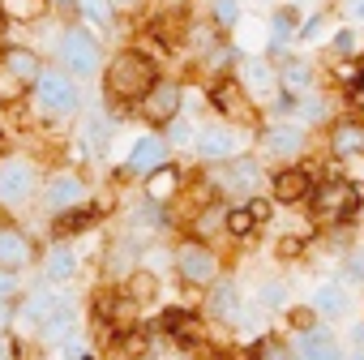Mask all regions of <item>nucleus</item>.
I'll return each mask as SVG.
<instances>
[{
	"label": "nucleus",
	"mask_w": 364,
	"mask_h": 360,
	"mask_svg": "<svg viewBox=\"0 0 364 360\" xmlns=\"http://www.w3.org/2000/svg\"><path fill=\"white\" fill-rule=\"evenodd\" d=\"M159 78H163V60L150 56L141 43L116 48V52L103 60V73H99L103 103H107L112 112H133V107L154 90Z\"/></svg>",
	"instance_id": "1"
},
{
	"label": "nucleus",
	"mask_w": 364,
	"mask_h": 360,
	"mask_svg": "<svg viewBox=\"0 0 364 360\" xmlns=\"http://www.w3.org/2000/svg\"><path fill=\"white\" fill-rule=\"evenodd\" d=\"M198 180L223 202V206H236V202H249L257 194H266V180H270V163L257 154V150H245L228 163H215V167H198Z\"/></svg>",
	"instance_id": "2"
},
{
	"label": "nucleus",
	"mask_w": 364,
	"mask_h": 360,
	"mask_svg": "<svg viewBox=\"0 0 364 360\" xmlns=\"http://www.w3.org/2000/svg\"><path fill=\"white\" fill-rule=\"evenodd\" d=\"M103 43H99V35L95 31H86L82 22H65L60 31H56V48H52V65L56 69H65L69 78H77V82H95L99 73H103Z\"/></svg>",
	"instance_id": "3"
},
{
	"label": "nucleus",
	"mask_w": 364,
	"mask_h": 360,
	"mask_svg": "<svg viewBox=\"0 0 364 360\" xmlns=\"http://www.w3.org/2000/svg\"><path fill=\"white\" fill-rule=\"evenodd\" d=\"M223 253L215 240H198V236H176L171 240V270L189 292H206L210 283L223 279Z\"/></svg>",
	"instance_id": "4"
},
{
	"label": "nucleus",
	"mask_w": 364,
	"mask_h": 360,
	"mask_svg": "<svg viewBox=\"0 0 364 360\" xmlns=\"http://www.w3.org/2000/svg\"><path fill=\"white\" fill-rule=\"evenodd\" d=\"M31 103H35V112H39L43 120L69 125V120H77V116L86 112V90H82L77 78H69L65 69L48 65L43 78H39L35 90H31Z\"/></svg>",
	"instance_id": "5"
},
{
	"label": "nucleus",
	"mask_w": 364,
	"mask_h": 360,
	"mask_svg": "<svg viewBox=\"0 0 364 360\" xmlns=\"http://www.w3.org/2000/svg\"><path fill=\"white\" fill-rule=\"evenodd\" d=\"M245 150H253V129H240V125H228V120H198V137H193V150H189L198 167L228 163Z\"/></svg>",
	"instance_id": "6"
},
{
	"label": "nucleus",
	"mask_w": 364,
	"mask_h": 360,
	"mask_svg": "<svg viewBox=\"0 0 364 360\" xmlns=\"http://www.w3.org/2000/svg\"><path fill=\"white\" fill-rule=\"evenodd\" d=\"M309 146H313V133L304 125H296V120H262L257 133H253V150L274 167L300 163L309 154Z\"/></svg>",
	"instance_id": "7"
},
{
	"label": "nucleus",
	"mask_w": 364,
	"mask_h": 360,
	"mask_svg": "<svg viewBox=\"0 0 364 360\" xmlns=\"http://www.w3.org/2000/svg\"><path fill=\"white\" fill-rule=\"evenodd\" d=\"M39 194V163L31 154H0V215H18Z\"/></svg>",
	"instance_id": "8"
},
{
	"label": "nucleus",
	"mask_w": 364,
	"mask_h": 360,
	"mask_svg": "<svg viewBox=\"0 0 364 360\" xmlns=\"http://www.w3.org/2000/svg\"><path fill=\"white\" fill-rule=\"evenodd\" d=\"M202 90H206V112H210L215 120H228V125H240V129H253V133H257L262 112H257V103L245 95V86H240L236 73L215 78V82H206Z\"/></svg>",
	"instance_id": "9"
},
{
	"label": "nucleus",
	"mask_w": 364,
	"mask_h": 360,
	"mask_svg": "<svg viewBox=\"0 0 364 360\" xmlns=\"http://www.w3.org/2000/svg\"><path fill=\"white\" fill-rule=\"evenodd\" d=\"M90 198H95V189H90V176L82 167H56L39 185V206L48 211V219H56L65 211H77Z\"/></svg>",
	"instance_id": "10"
},
{
	"label": "nucleus",
	"mask_w": 364,
	"mask_h": 360,
	"mask_svg": "<svg viewBox=\"0 0 364 360\" xmlns=\"http://www.w3.org/2000/svg\"><path fill=\"white\" fill-rule=\"evenodd\" d=\"M317 180H321V176L313 171L309 159H300V163H283V167H270L266 198H270L274 206H287V211L309 206V198H313V189H317Z\"/></svg>",
	"instance_id": "11"
},
{
	"label": "nucleus",
	"mask_w": 364,
	"mask_h": 360,
	"mask_svg": "<svg viewBox=\"0 0 364 360\" xmlns=\"http://www.w3.org/2000/svg\"><path fill=\"white\" fill-rule=\"evenodd\" d=\"M133 116H137L150 133L167 129L176 116H185V82H176V78H159V82H154V90L133 107Z\"/></svg>",
	"instance_id": "12"
},
{
	"label": "nucleus",
	"mask_w": 364,
	"mask_h": 360,
	"mask_svg": "<svg viewBox=\"0 0 364 360\" xmlns=\"http://www.w3.org/2000/svg\"><path fill=\"white\" fill-rule=\"evenodd\" d=\"M189 180H193V167H189V163L167 159V163H163V167H154L146 180H137V189H141V202H154V206H176L180 198H185Z\"/></svg>",
	"instance_id": "13"
},
{
	"label": "nucleus",
	"mask_w": 364,
	"mask_h": 360,
	"mask_svg": "<svg viewBox=\"0 0 364 360\" xmlns=\"http://www.w3.org/2000/svg\"><path fill=\"white\" fill-rule=\"evenodd\" d=\"M270 219H274V202H270L266 194H257V198H249V202H236V206L223 211V240L249 245Z\"/></svg>",
	"instance_id": "14"
},
{
	"label": "nucleus",
	"mask_w": 364,
	"mask_h": 360,
	"mask_svg": "<svg viewBox=\"0 0 364 360\" xmlns=\"http://www.w3.org/2000/svg\"><path fill=\"white\" fill-rule=\"evenodd\" d=\"M326 159H334V163L364 159V112H338L326 125Z\"/></svg>",
	"instance_id": "15"
},
{
	"label": "nucleus",
	"mask_w": 364,
	"mask_h": 360,
	"mask_svg": "<svg viewBox=\"0 0 364 360\" xmlns=\"http://www.w3.org/2000/svg\"><path fill=\"white\" fill-rule=\"evenodd\" d=\"M73 339H82V305L73 296H60V305L52 309V317L35 330V347L39 351H60Z\"/></svg>",
	"instance_id": "16"
},
{
	"label": "nucleus",
	"mask_w": 364,
	"mask_h": 360,
	"mask_svg": "<svg viewBox=\"0 0 364 360\" xmlns=\"http://www.w3.org/2000/svg\"><path fill=\"white\" fill-rule=\"evenodd\" d=\"M245 305H249V300H245L240 283H236L232 275H223L219 283H210V287L202 292V309H198V313H202L206 322H215V326H228V330H232V326H236V317L245 313Z\"/></svg>",
	"instance_id": "17"
},
{
	"label": "nucleus",
	"mask_w": 364,
	"mask_h": 360,
	"mask_svg": "<svg viewBox=\"0 0 364 360\" xmlns=\"http://www.w3.org/2000/svg\"><path fill=\"white\" fill-rule=\"evenodd\" d=\"M60 296H65V287H52V283H43V279L26 283V292L18 296V322H14V334H22V330L35 334V330L52 317V309L60 305Z\"/></svg>",
	"instance_id": "18"
},
{
	"label": "nucleus",
	"mask_w": 364,
	"mask_h": 360,
	"mask_svg": "<svg viewBox=\"0 0 364 360\" xmlns=\"http://www.w3.org/2000/svg\"><path fill=\"white\" fill-rule=\"evenodd\" d=\"M236 78H240L245 95L257 103V112H266V107H270V99L279 95V65H274L270 56H240Z\"/></svg>",
	"instance_id": "19"
},
{
	"label": "nucleus",
	"mask_w": 364,
	"mask_h": 360,
	"mask_svg": "<svg viewBox=\"0 0 364 360\" xmlns=\"http://www.w3.org/2000/svg\"><path fill=\"white\" fill-rule=\"evenodd\" d=\"M82 275V253L73 249V240H52L48 249H39V279L52 287H69Z\"/></svg>",
	"instance_id": "20"
},
{
	"label": "nucleus",
	"mask_w": 364,
	"mask_h": 360,
	"mask_svg": "<svg viewBox=\"0 0 364 360\" xmlns=\"http://www.w3.org/2000/svg\"><path fill=\"white\" fill-rule=\"evenodd\" d=\"M309 309L317 313V322H347V317H355V292L347 287V283H338V279H321L313 292H309Z\"/></svg>",
	"instance_id": "21"
},
{
	"label": "nucleus",
	"mask_w": 364,
	"mask_h": 360,
	"mask_svg": "<svg viewBox=\"0 0 364 360\" xmlns=\"http://www.w3.org/2000/svg\"><path fill=\"white\" fill-rule=\"evenodd\" d=\"M274 65H279V90H283V95L304 99V95L321 90V65H317V60H309V56H300V52H287V56H279Z\"/></svg>",
	"instance_id": "22"
},
{
	"label": "nucleus",
	"mask_w": 364,
	"mask_h": 360,
	"mask_svg": "<svg viewBox=\"0 0 364 360\" xmlns=\"http://www.w3.org/2000/svg\"><path fill=\"white\" fill-rule=\"evenodd\" d=\"M287 339H291V356H296V360H343V356H347L343 339H338L326 322H317V326H309V330H291Z\"/></svg>",
	"instance_id": "23"
},
{
	"label": "nucleus",
	"mask_w": 364,
	"mask_h": 360,
	"mask_svg": "<svg viewBox=\"0 0 364 360\" xmlns=\"http://www.w3.org/2000/svg\"><path fill=\"white\" fill-rule=\"evenodd\" d=\"M35 262H39V245L31 240V232L18 228V223H9V219H0V270L26 275Z\"/></svg>",
	"instance_id": "24"
},
{
	"label": "nucleus",
	"mask_w": 364,
	"mask_h": 360,
	"mask_svg": "<svg viewBox=\"0 0 364 360\" xmlns=\"http://www.w3.org/2000/svg\"><path fill=\"white\" fill-rule=\"evenodd\" d=\"M167 159H176L171 150H167V142L159 137V133H137L133 137V146H129V154H124V176L129 180H146L154 167H163Z\"/></svg>",
	"instance_id": "25"
},
{
	"label": "nucleus",
	"mask_w": 364,
	"mask_h": 360,
	"mask_svg": "<svg viewBox=\"0 0 364 360\" xmlns=\"http://www.w3.org/2000/svg\"><path fill=\"white\" fill-rule=\"evenodd\" d=\"M0 69L14 73L22 86L35 90V82H39L43 69H48V56H43L39 48H31V43H5V48H0Z\"/></svg>",
	"instance_id": "26"
},
{
	"label": "nucleus",
	"mask_w": 364,
	"mask_h": 360,
	"mask_svg": "<svg viewBox=\"0 0 364 360\" xmlns=\"http://www.w3.org/2000/svg\"><path fill=\"white\" fill-rule=\"evenodd\" d=\"M338 112H343V107H338V90H313V95L296 99L291 120H296V125H304L309 133H326V125H330Z\"/></svg>",
	"instance_id": "27"
},
{
	"label": "nucleus",
	"mask_w": 364,
	"mask_h": 360,
	"mask_svg": "<svg viewBox=\"0 0 364 360\" xmlns=\"http://www.w3.org/2000/svg\"><path fill=\"white\" fill-rule=\"evenodd\" d=\"M112 206L107 202H86V206H77V211H65V215H56L52 219V240H77V236H90L99 223H103V215H107Z\"/></svg>",
	"instance_id": "28"
},
{
	"label": "nucleus",
	"mask_w": 364,
	"mask_h": 360,
	"mask_svg": "<svg viewBox=\"0 0 364 360\" xmlns=\"http://www.w3.org/2000/svg\"><path fill=\"white\" fill-rule=\"evenodd\" d=\"M73 18H77L86 31H95V35H112V31H120V14L112 9V0H77Z\"/></svg>",
	"instance_id": "29"
},
{
	"label": "nucleus",
	"mask_w": 364,
	"mask_h": 360,
	"mask_svg": "<svg viewBox=\"0 0 364 360\" xmlns=\"http://www.w3.org/2000/svg\"><path fill=\"white\" fill-rule=\"evenodd\" d=\"M253 309H262L266 317L287 313V309H291V287H287V279H283V275L262 279V283H257V292H253Z\"/></svg>",
	"instance_id": "30"
},
{
	"label": "nucleus",
	"mask_w": 364,
	"mask_h": 360,
	"mask_svg": "<svg viewBox=\"0 0 364 360\" xmlns=\"http://www.w3.org/2000/svg\"><path fill=\"white\" fill-rule=\"evenodd\" d=\"M77 120H82V133H77V142H82L90 154H103V150H107V142H112V120L103 116V107H86Z\"/></svg>",
	"instance_id": "31"
},
{
	"label": "nucleus",
	"mask_w": 364,
	"mask_h": 360,
	"mask_svg": "<svg viewBox=\"0 0 364 360\" xmlns=\"http://www.w3.org/2000/svg\"><path fill=\"white\" fill-rule=\"evenodd\" d=\"M0 18L9 26H35L52 18V0H0Z\"/></svg>",
	"instance_id": "32"
},
{
	"label": "nucleus",
	"mask_w": 364,
	"mask_h": 360,
	"mask_svg": "<svg viewBox=\"0 0 364 360\" xmlns=\"http://www.w3.org/2000/svg\"><path fill=\"white\" fill-rule=\"evenodd\" d=\"M245 360H296L291 356V339L283 330H266L253 343H245Z\"/></svg>",
	"instance_id": "33"
},
{
	"label": "nucleus",
	"mask_w": 364,
	"mask_h": 360,
	"mask_svg": "<svg viewBox=\"0 0 364 360\" xmlns=\"http://www.w3.org/2000/svg\"><path fill=\"white\" fill-rule=\"evenodd\" d=\"M116 287H120L124 296H133V300H137L141 309L159 300V275H154V270H146V266H137V270H133V275H129L124 283H116Z\"/></svg>",
	"instance_id": "34"
},
{
	"label": "nucleus",
	"mask_w": 364,
	"mask_h": 360,
	"mask_svg": "<svg viewBox=\"0 0 364 360\" xmlns=\"http://www.w3.org/2000/svg\"><path fill=\"white\" fill-rule=\"evenodd\" d=\"M321 52H326V60H330V65L351 60V56L360 52V31H355L351 22H347V26H334V35L326 39V48H321Z\"/></svg>",
	"instance_id": "35"
},
{
	"label": "nucleus",
	"mask_w": 364,
	"mask_h": 360,
	"mask_svg": "<svg viewBox=\"0 0 364 360\" xmlns=\"http://www.w3.org/2000/svg\"><path fill=\"white\" fill-rule=\"evenodd\" d=\"M159 137L167 142V150H171V154H180V150H193V137H198V120L185 112V116H176L167 129H159Z\"/></svg>",
	"instance_id": "36"
},
{
	"label": "nucleus",
	"mask_w": 364,
	"mask_h": 360,
	"mask_svg": "<svg viewBox=\"0 0 364 360\" xmlns=\"http://www.w3.org/2000/svg\"><path fill=\"white\" fill-rule=\"evenodd\" d=\"M338 283H347L351 292H364V240L338 253Z\"/></svg>",
	"instance_id": "37"
},
{
	"label": "nucleus",
	"mask_w": 364,
	"mask_h": 360,
	"mask_svg": "<svg viewBox=\"0 0 364 360\" xmlns=\"http://www.w3.org/2000/svg\"><path fill=\"white\" fill-rule=\"evenodd\" d=\"M206 18H210L223 35H232V31H240L245 9H240V0H206Z\"/></svg>",
	"instance_id": "38"
},
{
	"label": "nucleus",
	"mask_w": 364,
	"mask_h": 360,
	"mask_svg": "<svg viewBox=\"0 0 364 360\" xmlns=\"http://www.w3.org/2000/svg\"><path fill=\"white\" fill-rule=\"evenodd\" d=\"M313 240H317V232H313V228H309V232H287V236H279V240H274V258H279V262L309 258Z\"/></svg>",
	"instance_id": "39"
},
{
	"label": "nucleus",
	"mask_w": 364,
	"mask_h": 360,
	"mask_svg": "<svg viewBox=\"0 0 364 360\" xmlns=\"http://www.w3.org/2000/svg\"><path fill=\"white\" fill-rule=\"evenodd\" d=\"M326 26H330V9H313V14H304V18H300V31H296V43H317Z\"/></svg>",
	"instance_id": "40"
},
{
	"label": "nucleus",
	"mask_w": 364,
	"mask_h": 360,
	"mask_svg": "<svg viewBox=\"0 0 364 360\" xmlns=\"http://www.w3.org/2000/svg\"><path fill=\"white\" fill-rule=\"evenodd\" d=\"M26 95H31V86H22L14 73H5V69H0V107H18Z\"/></svg>",
	"instance_id": "41"
},
{
	"label": "nucleus",
	"mask_w": 364,
	"mask_h": 360,
	"mask_svg": "<svg viewBox=\"0 0 364 360\" xmlns=\"http://www.w3.org/2000/svg\"><path fill=\"white\" fill-rule=\"evenodd\" d=\"M26 292V275L18 270H0V300H18Z\"/></svg>",
	"instance_id": "42"
},
{
	"label": "nucleus",
	"mask_w": 364,
	"mask_h": 360,
	"mask_svg": "<svg viewBox=\"0 0 364 360\" xmlns=\"http://www.w3.org/2000/svg\"><path fill=\"white\" fill-rule=\"evenodd\" d=\"M283 317H287V334H291V330H309V326H317V313H313L309 305H291Z\"/></svg>",
	"instance_id": "43"
},
{
	"label": "nucleus",
	"mask_w": 364,
	"mask_h": 360,
	"mask_svg": "<svg viewBox=\"0 0 364 360\" xmlns=\"http://www.w3.org/2000/svg\"><path fill=\"white\" fill-rule=\"evenodd\" d=\"M112 9H116L120 22H124V18H141V14L150 9V0H112Z\"/></svg>",
	"instance_id": "44"
},
{
	"label": "nucleus",
	"mask_w": 364,
	"mask_h": 360,
	"mask_svg": "<svg viewBox=\"0 0 364 360\" xmlns=\"http://www.w3.org/2000/svg\"><path fill=\"white\" fill-rule=\"evenodd\" d=\"M14 322H18V300H0V339L14 334Z\"/></svg>",
	"instance_id": "45"
},
{
	"label": "nucleus",
	"mask_w": 364,
	"mask_h": 360,
	"mask_svg": "<svg viewBox=\"0 0 364 360\" xmlns=\"http://www.w3.org/2000/svg\"><path fill=\"white\" fill-rule=\"evenodd\" d=\"M343 18L351 26H364V0H343Z\"/></svg>",
	"instance_id": "46"
},
{
	"label": "nucleus",
	"mask_w": 364,
	"mask_h": 360,
	"mask_svg": "<svg viewBox=\"0 0 364 360\" xmlns=\"http://www.w3.org/2000/svg\"><path fill=\"white\" fill-rule=\"evenodd\" d=\"M347 351H364V317L351 322V330H347Z\"/></svg>",
	"instance_id": "47"
},
{
	"label": "nucleus",
	"mask_w": 364,
	"mask_h": 360,
	"mask_svg": "<svg viewBox=\"0 0 364 360\" xmlns=\"http://www.w3.org/2000/svg\"><path fill=\"white\" fill-rule=\"evenodd\" d=\"M73 9H77V0H52V14H60L69 22H73Z\"/></svg>",
	"instance_id": "48"
},
{
	"label": "nucleus",
	"mask_w": 364,
	"mask_h": 360,
	"mask_svg": "<svg viewBox=\"0 0 364 360\" xmlns=\"http://www.w3.org/2000/svg\"><path fill=\"white\" fill-rule=\"evenodd\" d=\"M129 360H163L159 351H137V356H129Z\"/></svg>",
	"instance_id": "49"
},
{
	"label": "nucleus",
	"mask_w": 364,
	"mask_h": 360,
	"mask_svg": "<svg viewBox=\"0 0 364 360\" xmlns=\"http://www.w3.org/2000/svg\"><path fill=\"white\" fill-rule=\"evenodd\" d=\"M343 360H364V351H347V356H343Z\"/></svg>",
	"instance_id": "50"
},
{
	"label": "nucleus",
	"mask_w": 364,
	"mask_h": 360,
	"mask_svg": "<svg viewBox=\"0 0 364 360\" xmlns=\"http://www.w3.org/2000/svg\"><path fill=\"white\" fill-rule=\"evenodd\" d=\"M0 26H9V22H5V18H0Z\"/></svg>",
	"instance_id": "51"
},
{
	"label": "nucleus",
	"mask_w": 364,
	"mask_h": 360,
	"mask_svg": "<svg viewBox=\"0 0 364 360\" xmlns=\"http://www.w3.org/2000/svg\"><path fill=\"white\" fill-rule=\"evenodd\" d=\"M270 5H279V0H270Z\"/></svg>",
	"instance_id": "52"
},
{
	"label": "nucleus",
	"mask_w": 364,
	"mask_h": 360,
	"mask_svg": "<svg viewBox=\"0 0 364 360\" xmlns=\"http://www.w3.org/2000/svg\"><path fill=\"white\" fill-rule=\"evenodd\" d=\"M0 219H5V215H0Z\"/></svg>",
	"instance_id": "53"
}]
</instances>
